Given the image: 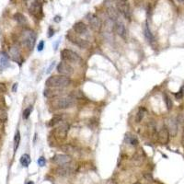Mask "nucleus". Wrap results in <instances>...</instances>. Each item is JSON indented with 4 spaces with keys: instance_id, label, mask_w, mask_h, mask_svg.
Here are the masks:
<instances>
[{
    "instance_id": "2",
    "label": "nucleus",
    "mask_w": 184,
    "mask_h": 184,
    "mask_svg": "<svg viewBox=\"0 0 184 184\" xmlns=\"http://www.w3.org/2000/svg\"><path fill=\"white\" fill-rule=\"evenodd\" d=\"M113 1L119 13L126 18L131 17V8L128 0H113Z\"/></svg>"
},
{
    "instance_id": "7",
    "label": "nucleus",
    "mask_w": 184,
    "mask_h": 184,
    "mask_svg": "<svg viewBox=\"0 0 184 184\" xmlns=\"http://www.w3.org/2000/svg\"><path fill=\"white\" fill-rule=\"evenodd\" d=\"M30 12L37 18H40L43 16V4L41 0H35L32 2L30 8Z\"/></svg>"
},
{
    "instance_id": "28",
    "label": "nucleus",
    "mask_w": 184,
    "mask_h": 184,
    "mask_svg": "<svg viewBox=\"0 0 184 184\" xmlns=\"http://www.w3.org/2000/svg\"><path fill=\"white\" fill-rule=\"evenodd\" d=\"M164 100H165V103H166V106H167V109L169 110L171 109H172V100L166 93L164 94Z\"/></svg>"
},
{
    "instance_id": "40",
    "label": "nucleus",
    "mask_w": 184,
    "mask_h": 184,
    "mask_svg": "<svg viewBox=\"0 0 184 184\" xmlns=\"http://www.w3.org/2000/svg\"><path fill=\"white\" fill-rule=\"evenodd\" d=\"M181 144H182L183 148H184V133H183V135H182V137H181Z\"/></svg>"
},
{
    "instance_id": "18",
    "label": "nucleus",
    "mask_w": 184,
    "mask_h": 184,
    "mask_svg": "<svg viewBox=\"0 0 184 184\" xmlns=\"http://www.w3.org/2000/svg\"><path fill=\"white\" fill-rule=\"evenodd\" d=\"M61 95V91L56 90L54 87H49L44 90V96L46 98H55Z\"/></svg>"
},
{
    "instance_id": "29",
    "label": "nucleus",
    "mask_w": 184,
    "mask_h": 184,
    "mask_svg": "<svg viewBox=\"0 0 184 184\" xmlns=\"http://www.w3.org/2000/svg\"><path fill=\"white\" fill-rule=\"evenodd\" d=\"M8 120V113L4 109H0V122H6Z\"/></svg>"
},
{
    "instance_id": "26",
    "label": "nucleus",
    "mask_w": 184,
    "mask_h": 184,
    "mask_svg": "<svg viewBox=\"0 0 184 184\" xmlns=\"http://www.w3.org/2000/svg\"><path fill=\"white\" fill-rule=\"evenodd\" d=\"M62 121V117L60 116V115H55V116H53L51 120H50V122H49V126H55L56 124H58L60 122Z\"/></svg>"
},
{
    "instance_id": "42",
    "label": "nucleus",
    "mask_w": 184,
    "mask_h": 184,
    "mask_svg": "<svg viewBox=\"0 0 184 184\" xmlns=\"http://www.w3.org/2000/svg\"><path fill=\"white\" fill-rule=\"evenodd\" d=\"M26 184H34V182H33V181H29V182H27Z\"/></svg>"
},
{
    "instance_id": "35",
    "label": "nucleus",
    "mask_w": 184,
    "mask_h": 184,
    "mask_svg": "<svg viewBox=\"0 0 184 184\" xmlns=\"http://www.w3.org/2000/svg\"><path fill=\"white\" fill-rule=\"evenodd\" d=\"M43 47H44V42H43V41H41L40 43H39V45H38V51H39V52L43 51Z\"/></svg>"
},
{
    "instance_id": "44",
    "label": "nucleus",
    "mask_w": 184,
    "mask_h": 184,
    "mask_svg": "<svg viewBox=\"0 0 184 184\" xmlns=\"http://www.w3.org/2000/svg\"><path fill=\"white\" fill-rule=\"evenodd\" d=\"M134 184H141V183H139V182H135V183H134Z\"/></svg>"
},
{
    "instance_id": "27",
    "label": "nucleus",
    "mask_w": 184,
    "mask_h": 184,
    "mask_svg": "<svg viewBox=\"0 0 184 184\" xmlns=\"http://www.w3.org/2000/svg\"><path fill=\"white\" fill-rule=\"evenodd\" d=\"M144 113H145V109H144V108H141V109L138 110V113H137V114H136V117H135V122H136L137 123H139L140 122H142V120L144 119Z\"/></svg>"
},
{
    "instance_id": "4",
    "label": "nucleus",
    "mask_w": 184,
    "mask_h": 184,
    "mask_svg": "<svg viewBox=\"0 0 184 184\" xmlns=\"http://www.w3.org/2000/svg\"><path fill=\"white\" fill-rule=\"evenodd\" d=\"M61 57L65 62H71V63H79L81 61V58L79 55L73 52L72 50L65 49L61 52Z\"/></svg>"
},
{
    "instance_id": "43",
    "label": "nucleus",
    "mask_w": 184,
    "mask_h": 184,
    "mask_svg": "<svg viewBox=\"0 0 184 184\" xmlns=\"http://www.w3.org/2000/svg\"><path fill=\"white\" fill-rule=\"evenodd\" d=\"M89 1H90V0H84V2H85V3H88Z\"/></svg>"
},
{
    "instance_id": "25",
    "label": "nucleus",
    "mask_w": 184,
    "mask_h": 184,
    "mask_svg": "<svg viewBox=\"0 0 184 184\" xmlns=\"http://www.w3.org/2000/svg\"><path fill=\"white\" fill-rule=\"evenodd\" d=\"M20 142H21V134H20V131H17L14 137V152L17 151L18 145H20Z\"/></svg>"
},
{
    "instance_id": "22",
    "label": "nucleus",
    "mask_w": 184,
    "mask_h": 184,
    "mask_svg": "<svg viewBox=\"0 0 184 184\" xmlns=\"http://www.w3.org/2000/svg\"><path fill=\"white\" fill-rule=\"evenodd\" d=\"M13 17H14V20H15L16 21H17L20 24H25V23H27V18H26V17H25L24 15H22L21 13H16V14H14Z\"/></svg>"
},
{
    "instance_id": "17",
    "label": "nucleus",
    "mask_w": 184,
    "mask_h": 184,
    "mask_svg": "<svg viewBox=\"0 0 184 184\" xmlns=\"http://www.w3.org/2000/svg\"><path fill=\"white\" fill-rule=\"evenodd\" d=\"M107 13L109 17V18L112 21H113L114 22L118 21V17H119V12L117 9H115L114 7H113L112 5H109L107 6Z\"/></svg>"
},
{
    "instance_id": "10",
    "label": "nucleus",
    "mask_w": 184,
    "mask_h": 184,
    "mask_svg": "<svg viewBox=\"0 0 184 184\" xmlns=\"http://www.w3.org/2000/svg\"><path fill=\"white\" fill-rule=\"evenodd\" d=\"M67 39L71 43H73L74 44H76L77 46H78L81 49H86V48L88 47V43L87 41H85V40L81 39V38H78V37H76L75 35L71 34L70 32L67 34Z\"/></svg>"
},
{
    "instance_id": "13",
    "label": "nucleus",
    "mask_w": 184,
    "mask_h": 184,
    "mask_svg": "<svg viewBox=\"0 0 184 184\" xmlns=\"http://www.w3.org/2000/svg\"><path fill=\"white\" fill-rule=\"evenodd\" d=\"M114 31L121 37V38L126 40L127 38V30H126V28L124 26V24L119 21H115L114 23Z\"/></svg>"
},
{
    "instance_id": "19",
    "label": "nucleus",
    "mask_w": 184,
    "mask_h": 184,
    "mask_svg": "<svg viewBox=\"0 0 184 184\" xmlns=\"http://www.w3.org/2000/svg\"><path fill=\"white\" fill-rule=\"evenodd\" d=\"M9 65V62H8V56L2 52L0 53V68L1 69H5L6 67H8Z\"/></svg>"
},
{
    "instance_id": "31",
    "label": "nucleus",
    "mask_w": 184,
    "mask_h": 184,
    "mask_svg": "<svg viewBox=\"0 0 184 184\" xmlns=\"http://www.w3.org/2000/svg\"><path fill=\"white\" fill-rule=\"evenodd\" d=\"M46 164V160L43 157H41L39 159H38V165L40 166V167H44Z\"/></svg>"
},
{
    "instance_id": "8",
    "label": "nucleus",
    "mask_w": 184,
    "mask_h": 184,
    "mask_svg": "<svg viewBox=\"0 0 184 184\" xmlns=\"http://www.w3.org/2000/svg\"><path fill=\"white\" fill-rule=\"evenodd\" d=\"M57 71H58L59 74H61L62 76L69 77V76L73 75L74 68L69 64L63 61V62L59 63V65H57Z\"/></svg>"
},
{
    "instance_id": "41",
    "label": "nucleus",
    "mask_w": 184,
    "mask_h": 184,
    "mask_svg": "<svg viewBox=\"0 0 184 184\" xmlns=\"http://www.w3.org/2000/svg\"><path fill=\"white\" fill-rule=\"evenodd\" d=\"M178 2H179V3H184V0H177Z\"/></svg>"
},
{
    "instance_id": "21",
    "label": "nucleus",
    "mask_w": 184,
    "mask_h": 184,
    "mask_svg": "<svg viewBox=\"0 0 184 184\" xmlns=\"http://www.w3.org/2000/svg\"><path fill=\"white\" fill-rule=\"evenodd\" d=\"M10 55H11V57L13 58V60H15V61H17V62H20L21 53H20V51H18L17 48L12 47V48L10 49Z\"/></svg>"
},
{
    "instance_id": "12",
    "label": "nucleus",
    "mask_w": 184,
    "mask_h": 184,
    "mask_svg": "<svg viewBox=\"0 0 184 184\" xmlns=\"http://www.w3.org/2000/svg\"><path fill=\"white\" fill-rule=\"evenodd\" d=\"M73 172H74L73 168L71 167L70 165H68V164L59 166V167L56 169V173H57V175L62 176V177L70 176L71 174H73Z\"/></svg>"
},
{
    "instance_id": "20",
    "label": "nucleus",
    "mask_w": 184,
    "mask_h": 184,
    "mask_svg": "<svg viewBox=\"0 0 184 184\" xmlns=\"http://www.w3.org/2000/svg\"><path fill=\"white\" fill-rule=\"evenodd\" d=\"M144 33L145 38L147 39V41H148L149 43H153L155 41L154 36L151 33V30H150V29H149V27H148V25H147L146 22H145V24L144 26Z\"/></svg>"
},
{
    "instance_id": "32",
    "label": "nucleus",
    "mask_w": 184,
    "mask_h": 184,
    "mask_svg": "<svg viewBox=\"0 0 184 184\" xmlns=\"http://www.w3.org/2000/svg\"><path fill=\"white\" fill-rule=\"evenodd\" d=\"M183 91H184V87H182V88H181V89H180V90L178 92V93H176V94H175V97H176L178 100H179V99H181V98L183 97V93H184Z\"/></svg>"
},
{
    "instance_id": "34",
    "label": "nucleus",
    "mask_w": 184,
    "mask_h": 184,
    "mask_svg": "<svg viewBox=\"0 0 184 184\" xmlns=\"http://www.w3.org/2000/svg\"><path fill=\"white\" fill-rule=\"evenodd\" d=\"M7 91V87L4 83H0V93H4Z\"/></svg>"
},
{
    "instance_id": "33",
    "label": "nucleus",
    "mask_w": 184,
    "mask_h": 184,
    "mask_svg": "<svg viewBox=\"0 0 184 184\" xmlns=\"http://www.w3.org/2000/svg\"><path fill=\"white\" fill-rule=\"evenodd\" d=\"M129 143H130L132 145H137V144H138V141H137V139L135 138V137H130L129 138Z\"/></svg>"
},
{
    "instance_id": "9",
    "label": "nucleus",
    "mask_w": 184,
    "mask_h": 184,
    "mask_svg": "<svg viewBox=\"0 0 184 184\" xmlns=\"http://www.w3.org/2000/svg\"><path fill=\"white\" fill-rule=\"evenodd\" d=\"M88 22H89L91 29L93 30H95V31L100 30L102 23H101L100 18L98 16H96L95 14H90L88 16Z\"/></svg>"
},
{
    "instance_id": "14",
    "label": "nucleus",
    "mask_w": 184,
    "mask_h": 184,
    "mask_svg": "<svg viewBox=\"0 0 184 184\" xmlns=\"http://www.w3.org/2000/svg\"><path fill=\"white\" fill-rule=\"evenodd\" d=\"M158 141L162 144H166L169 142V138H170V133L168 131V129L166 126L162 127L160 129V131L158 132V135H157Z\"/></svg>"
},
{
    "instance_id": "37",
    "label": "nucleus",
    "mask_w": 184,
    "mask_h": 184,
    "mask_svg": "<svg viewBox=\"0 0 184 184\" xmlns=\"http://www.w3.org/2000/svg\"><path fill=\"white\" fill-rule=\"evenodd\" d=\"M62 21V17L60 16H55L54 18H53V21L54 22H60Z\"/></svg>"
},
{
    "instance_id": "39",
    "label": "nucleus",
    "mask_w": 184,
    "mask_h": 184,
    "mask_svg": "<svg viewBox=\"0 0 184 184\" xmlns=\"http://www.w3.org/2000/svg\"><path fill=\"white\" fill-rule=\"evenodd\" d=\"M17 88V84L16 83V84H14V86H13V87H12V90H13V92H16Z\"/></svg>"
},
{
    "instance_id": "6",
    "label": "nucleus",
    "mask_w": 184,
    "mask_h": 184,
    "mask_svg": "<svg viewBox=\"0 0 184 184\" xmlns=\"http://www.w3.org/2000/svg\"><path fill=\"white\" fill-rule=\"evenodd\" d=\"M53 104L57 109H67L73 106L74 99L71 97H62L55 100Z\"/></svg>"
},
{
    "instance_id": "15",
    "label": "nucleus",
    "mask_w": 184,
    "mask_h": 184,
    "mask_svg": "<svg viewBox=\"0 0 184 184\" xmlns=\"http://www.w3.org/2000/svg\"><path fill=\"white\" fill-rule=\"evenodd\" d=\"M167 129L170 133V135L171 136H175L177 135V132H178V124H177V122L175 119L173 118H170L168 120L167 122Z\"/></svg>"
},
{
    "instance_id": "5",
    "label": "nucleus",
    "mask_w": 184,
    "mask_h": 184,
    "mask_svg": "<svg viewBox=\"0 0 184 184\" xmlns=\"http://www.w3.org/2000/svg\"><path fill=\"white\" fill-rule=\"evenodd\" d=\"M69 131V124L68 123H62L54 130L55 138L59 141H64L66 139L67 133Z\"/></svg>"
},
{
    "instance_id": "38",
    "label": "nucleus",
    "mask_w": 184,
    "mask_h": 184,
    "mask_svg": "<svg viewBox=\"0 0 184 184\" xmlns=\"http://www.w3.org/2000/svg\"><path fill=\"white\" fill-rule=\"evenodd\" d=\"M144 177H145V178H146L147 179H148V180L150 179V181L152 180V176H151V175H148V174H145V175H144Z\"/></svg>"
},
{
    "instance_id": "16",
    "label": "nucleus",
    "mask_w": 184,
    "mask_h": 184,
    "mask_svg": "<svg viewBox=\"0 0 184 184\" xmlns=\"http://www.w3.org/2000/svg\"><path fill=\"white\" fill-rule=\"evenodd\" d=\"M73 30H74V31H75V33L81 35V34H85V33L87 32V25H86L84 22L78 21V22H77V23L74 24Z\"/></svg>"
},
{
    "instance_id": "36",
    "label": "nucleus",
    "mask_w": 184,
    "mask_h": 184,
    "mask_svg": "<svg viewBox=\"0 0 184 184\" xmlns=\"http://www.w3.org/2000/svg\"><path fill=\"white\" fill-rule=\"evenodd\" d=\"M53 34H54V30L50 27L49 30H48V37H49V38H51V37H52Z\"/></svg>"
},
{
    "instance_id": "30",
    "label": "nucleus",
    "mask_w": 184,
    "mask_h": 184,
    "mask_svg": "<svg viewBox=\"0 0 184 184\" xmlns=\"http://www.w3.org/2000/svg\"><path fill=\"white\" fill-rule=\"evenodd\" d=\"M31 110H32V108L31 107H29V108H27V109H24V112H23V119H28L29 117H30V113H31Z\"/></svg>"
},
{
    "instance_id": "23",
    "label": "nucleus",
    "mask_w": 184,
    "mask_h": 184,
    "mask_svg": "<svg viewBox=\"0 0 184 184\" xmlns=\"http://www.w3.org/2000/svg\"><path fill=\"white\" fill-rule=\"evenodd\" d=\"M30 161H31L30 157V155H28V154H24V155H22L21 157V164L23 166V167H25V168L29 167V165H30Z\"/></svg>"
},
{
    "instance_id": "1",
    "label": "nucleus",
    "mask_w": 184,
    "mask_h": 184,
    "mask_svg": "<svg viewBox=\"0 0 184 184\" xmlns=\"http://www.w3.org/2000/svg\"><path fill=\"white\" fill-rule=\"evenodd\" d=\"M71 83V80L68 77L65 76H52L48 78L45 81V86L48 87H54V88H61L68 87Z\"/></svg>"
},
{
    "instance_id": "3",
    "label": "nucleus",
    "mask_w": 184,
    "mask_h": 184,
    "mask_svg": "<svg viewBox=\"0 0 184 184\" xmlns=\"http://www.w3.org/2000/svg\"><path fill=\"white\" fill-rule=\"evenodd\" d=\"M22 42L26 47H28L30 50H32L35 45V42H36L35 32L30 30H24L22 33Z\"/></svg>"
},
{
    "instance_id": "24",
    "label": "nucleus",
    "mask_w": 184,
    "mask_h": 184,
    "mask_svg": "<svg viewBox=\"0 0 184 184\" xmlns=\"http://www.w3.org/2000/svg\"><path fill=\"white\" fill-rule=\"evenodd\" d=\"M60 148H61L62 151H64L65 153H67V154H68V153L71 154V153H73L74 151H75V148H74V147H73L70 144H63V145L60 146Z\"/></svg>"
},
{
    "instance_id": "11",
    "label": "nucleus",
    "mask_w": 184,
    "mask_h": 184,
    "mask_svg": "<svg viewBox=\"0 0 184 184\" xmlns=\"http://www.w3.org/2000/svg\"><path fill=\"white\" fill-rule=\"evenodd\" d=\"M52 161L56 164V165H59V166H62V165H65V164H69L71 161H72V158L70 156L68 155H55Z\"/></svg>"
}]
</instances>
